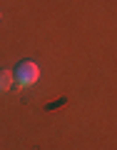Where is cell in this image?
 <instances>
[{
    "label": "cell",
    "instance_id": "6da1fadb",
    "mask_svg": "<svg viewBox=\"0 0 117 150\" xmlns=\"http://www.w3.org/2000/svg\"><path fill=\"white\" fill-rule=\"evenodd\" d=\"M13 75H15V83L20 88H30L37 83V78H40V68H37L32 60H22V63H18V68L13 70Z\"/></svg>",
    "mask_w": 117,
    "mask_h": 150
},
{
    "label": "cell",
    "instance_id": "7a4b0ae2",
    "mask_svg": "<svg viewBox=\"0 0 117 150\" xmlns=\"http://www.w3.org/2000/svg\"><path fill=\"white\" fill-rule=\"evenodd\" d=\"M13 83H15V75H13V70L0 68V93H8V90L13 88Z\"/></svg>",
    "mask_w": 117,
    "mask_h": 150
},
{
    "label": "cell",
    "instance_id": "3957f363",
    "mask_svg": "<svg viewBox=\"0 0 117 150\" xmlns=\"http://www.w3.org/2000/svg\"><path fill=\"white\" fill-rule=\"evenodd\" d=\"M0 18H3V13H0Z\"/></svg>",
    "mask_w": 117,
    "mask_h": 150
}]
</instances>
